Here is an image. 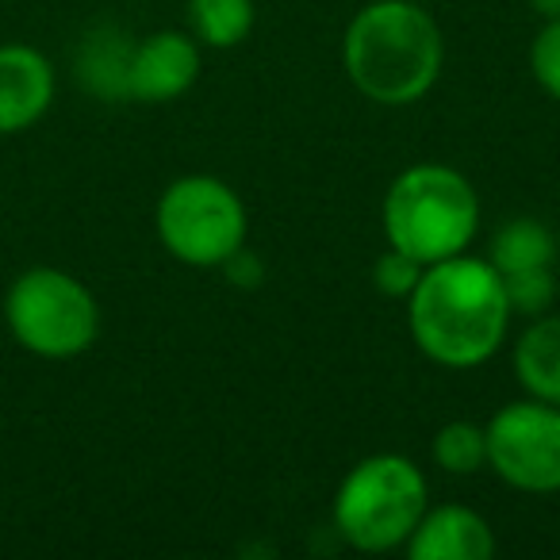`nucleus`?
Masks as SVG:
<instances>
[{
  "instance_id": "nucleus-1",
  "label": "nucleus",
  "mask_w": 560,
  "mask_h": 560,
  "mask_svg": "<svg viewBox=\"0 0 560 560\" xmlns=\"http://www.w3.org/2000/svg\"><path fill=\"white\" fill-rule=\"evenodd\" d=\"M407 300L415 346L445 369H476L495 358L514 315L499 269L468 254L427 265Z\"/></svg>"
},
{
  "instance_id": "nucleus-2",
  "label": "nucleus",
  "mask_w": 560,
  "mask_h": 560,
  "mask_svg": "<svg viewBox=\"0 0 560 560\" xmlns=\"http://www.w3.org/2000/svg\"><path fill=\"white\" fill-rule=\"evenodd\" d=\"M442 27L415 0H373L342 35L346 78L384 108L422 101L442 78Z\"/></svg>"
},
{
  "instance_id": "nucleus-3",
  "label": "nucleus",
  "mask_w": 560,
  "mask_h": 560,
  "mask_svg": "<svg viewBox=\"0 0 560 560\" xmlns=\"http://www.w3.org/2000/svg\"><path fill=\"white\" fill-rule=\"evenodd\" d=\"M480 226V200L465 173L422 162L404 170L384 196L388 246L419 261L422 269L468 249Z\"/></svg>"
},
{
  "instance_id": "nucleus-4",
  "label": "nucleus",
  "mask_w": 560,
  "mask_h": 560,
  "mask_svg": "<svg viewBox=\"0 0 560 560\" xmlns=\"http://www.w3.org/2000/svg\"><path fill=\"white\" fill-rule=\"evenodd\" d=\"M427 476L399 453H376L350 468L335 495V529L361 552L407 545L427 514Z\"/></svg>"
},
{
  "instance_id": "nucleus-5",
  "label": "nucleus",
  "mask_w": 560,
  "mask_h": 560,
  "mask_svg": "<svg viewBox=\"0 0 560 560\" xmlns=\"http://www.w3.org/2000/svg\"><path fill=\"white\" fill-rule=\"evenodd\" d=\"M9 330L27 353L47 361H70L101 335V307L78 277L62 269H27L4 296Z\"/></svg>"
},
{
  "instance_id": "nucleus-6",
  "label": "nucleus",
  "mask_w": 560,
  "mask_h": 560,
  "mask_svg": "<svg viewBox=\"0 0 560 560\" xmlns=\"http://www.w3.org/2000/svg\"><path fill=\"white\" fill-rule=\"evenodd\" d=\"M158 238L177 261L192 269H219L242 254L246 242V208L238 192L219 177L173 180L158 200Z\"/></svg>"
},
{
  "instance_id": "nucleus-7",
  "label": "nucleus",
  "mask_w": 560,
  "mask_h": 560,
  "mask_svg": "<svg viewBox=\"0 0 560 560\" xmlns=\"http://www.w3.org/2000/svg\"><path fill=\"white\" fill-rule=\"evenodd\" d=\"M488 468L518 491H560V407L518 399L491 415Z\"/></svg>"
},
{
  "instance_id": "nucleus-8",
  "label": "nucleus",
  "mask_w": 560,
  "mask_h": 560,
  "mask_svg": "<svg viewBox=\"0 0 560 560\" xmlns=\"http://www.w3.org/2000/svg\"><path fill=\"white\" fill-rule=\"evenodd\" d=\"M200 78V47L180 32H158L131 47L127 96L142 104H170L185 96Z\"/></svg>"
},
{
  "instance_id": "nucleus-9",
  "label": "nucleus",
  "mask_w": 560,
  "mask_h": 560,
  "mask_svg": "<svg viewBox=\"0 0 560 560\" xmlns=\"http://www.w3.org/2000/svg\"><path fill=\"white\" fill-rule=\"evenodd\" d=\"M55 101V66L27 43L0 47V135H20L47 116Z\"/></svg>"
},
{
  "instance_id": "nucleus-10",
  "label": "nucleus",
  "mask_w": 560,
  "mask_h": 560,
  "mask_svg": "<svg viewBox=\"0 0 560 560\" xmlns=\"http://www.w3.org/2000/svg\"><path fill=\"white\" fill-rule=\"evenodd\" d=\"M411 560H491L495 557V534L488 518L472 506H434L419 518L415 534L407 537Z\"/></svg>"
},
{
  "instance_id": "nucleus-11",
  "label": "nucleus",
  "mask_w": 560,
  "mask_h": 560,
  "mask_svg": "<svg viewBox=\"0 0 560 560\" xmlns=\"http://www.w3.org/2000/svg\"><path fill=\"white\" fill-rule=\"evenodd\" d=\"M514 376L529 399L560 407V315H541L514 346Z\"/></svg>"
},
{
  "instance_id": "nucleus-12",
  "label": "nucleus",
  "mask_w": 560,
  "mask_h": 560,
  "mask_svg": "<svg viewBox=\"0 0 560 560\" xmlns=\"http://www.w3.org/2000/svg\"><path fill=\"white\" fill-rule=\"evenodd\" d=\"M491 265L499 272H518V269H552L557 261V238L545 223L537 219H511L499 226L491 238Z\"/></svg>"
},
{
  "instance_id": "nucleus-13",
  "label": "nucleus",
  "mask_w": 560,
  "mask_h": 560,
  "mask_svg": "<svg viewBox=\"0 0 560 560\" xmlns=\"http://www.w3.org/2000/svg\"><path fill=\"white\" fill-rule=\"evenodd\" d=\"M254 0H188V24L203 47H238L254 32Z\"/></svg>"
},
{
  "instance_id": "nucleus-14",
  "label": "nucleus",
  "mask_w": 560,
  "mask_h": 560,
  "mask_svg": "<svg viewBox=\"0 0 560 560\" xmlns=\"http://www.w3.org/2000/svg\"><path fill=\"white\" fill-rule=\"evenodd\" d=\"M434 465L450 476H472L488 465V430L476 422H445L434 434Z\"/></svg>"
},
{
  "instance_id": "nucleus-15",
  "label": "nucleus",
  "mask_w": 560,
  "mask_h": 560,
  "mask_svg": "<svg viewBox=\"0 0 560 560\" xmlns=\"http://www.w3.org/2000/svg\"><path fill=\"white\" fill-rule=\"evenodd\" d=\"M127 62H131V47L119 43V35L89 39L81 55V73L101 96H127Z\"/></svg>"
},
{
  "instance_id": "nucleus-16",
  "label": "nucleus",
  "mask_w": 560,
  "mask_h": 560,
  "mask_svg": "<svg viewBox=\"0 0 560 560\" xmlns=\"http://www.w3.org/2000/svg\"><path fill=\"white\" fill-rule=\"evenodd\" d=\"M503 277V292L511 312L522 315H545V307L552 304V269H518V272H499Z\"/></svg>"
},
{
  "instance_id": "nucleus-17",
  "label": "nucleus",
  "mask_w": 560,
  "mask_h": 560,
  "mask_svg": "<svg viewBox=\"0 0 560 560\" xmlns=\"http://www.w3.org/2000/svg\"><path fill=\"white\" fill-rule=\"evenodd\" d=\"M529 66H534V78L552 101H560V20H549V24L537 32L534 50H529Z\"/></svg>"
},
{
  "instance_id": "nucleus-18",
  "label": "nucleus",
  "mask_w": 560,
  "mask_h": 560,
  "mask_svg": "<svg viewBox=\"0 0 560 560\" xmlns=\"http://www.w3.org/2000/svg\"><path fill=\"white\" fill-rule=\"evenodd\" d=\"M419 277H422V265L411 261L407 254H399V249H388L373 269L376 289H381L384 296H396V300L411 296L415 284H419Z\"/></svg>"
},
{
  "instance_id": "nucleus-19",
  "label": "nucleus",
  "mask_w": 560,
  "mask_h": 560,
  "mask_svg": "<svg viewBox=\"0 0 560 560\" xmlns=\"http://www.w3.org/2000/svg\"><path fill=\"white\" fill-rule=\"evenodd\" d=\"M529 9L545 20H560V0H529Z\"/></svg>"
},
{
  "instance_id": "nucleus-20",
  "label": "nucleus",
  "mask_w": 560,
  "mask_h": 560,
  "mask_svg": "<svg viewBox=\"0 0 560 560\" xmlns=\"http://www.w3.org/2000/svg\"><path fill=\"white\" fill-rule=\"evenodd\" d=\"M415 4H427V0H415Z\"/></svg>"
}]
</instances>
